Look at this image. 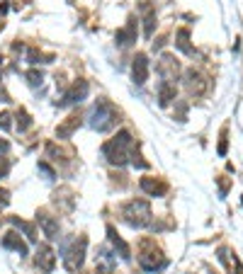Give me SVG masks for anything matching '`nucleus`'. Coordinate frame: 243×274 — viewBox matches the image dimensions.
<instances>
[{"instance_id": "1", "label": "nucleus", "mask_w": 243, "mask_h": 274, "mask_svg": "<svg viewBox=\"0 0 243 274\" xmlns=\"http://www.w3.org/2000/svg\"><path fill=\"white\" fill-rule=\"evenodd\" d=\"M134 151H139V146H136L134 136H131L129 131H119L117 136L110 138V141L103 146V156L107 158V163H112V165H117V167H121V165L131 163Z\"/></svg>"}, {"instance_id": "2", "label": "nucleus", "mask_w": 243, "mask_h": 274, "mask_svg": "<svg viewBox=\"0 0 243 274\" xmlns=\"http://www.w3.org/2000/svg\"><path fill=\"white\" fill-rule=\"evenodd\" d=\"M117 121H119V110H117L110 100H97L95 102V107H93V112H90V117H88L90 129L97 131V134L112 131V129L117 127Z\"/></svg>"}, {"instance_id": "3", "label": "nucleus", "mask_w": 243, "mask_h": 274, "mask_svg": "<svg viewBox=\"0 0 243 274\" xmlns=\"http://www.w3.org/2000/svg\"><path fill=\"white\" fill-rule=\"evenodd\" d=\"M121 221L131 228H149L151 226V206L146 199H131L119 209Z\"/></svg>"}, {"instance_id": "4", "label": "nucleus", "mask_w": 243, "mask_h": 274, "mask_svg": "<svg viewBox=\"0 0 243 274\" xmlns=\"http://www.w3.org/2000/svg\"><path fill=\"white\" fill-rule=\"evenodd\" d=\"M85 250H88V238L78 236L71 243H64L61 247V257H64V267L68 272H78L85 262Z\"/></svg>"}, {"instance_id": "5", "label": "nucleus", "mask_w": 243, "mask_h": 274, "mask_svg": "<svg viewBox=\"0 0 243 274\" xmlns=\"http://www.w3.org/2000/svg\"><path fill=\"white\" fill-rule=\"evenodd\" d=\"M139 265L146 272H158V269L166 267V257H163V252L151 240H144L141 243V252H139Z\"/></svg>"}, {"instance_id": "6", "label": "nucleus", "mask_w": 243, "mask_h": 274, "mask_svg": "<svg viewBox=\"0 0 243 274\" xmlns=\"http://www.w3.org/2000/svg\"><path fill=\"white\" fill-rule=\"evenodd\" d=\"M88 92H90V85L88 80H75L68 90L64 92V97L58 102V107H71V104H80V102L88 97Z\"/></svg>"}, {"instance_id": "7", "label": "nucleus", "mask_w": 243, "mask_h": 274, "mask_svg": "<svg viewBox=\"0 0 243 274\" xmlns=\"http://www.w3.org/2000/svg\"><path fill=\"white\" fill-rule=\"evenodd\" d=\"M34 265H37L39 272H44V274H51V272H54V267H56V252L51 250V245H49V243H42V245L37 247Z\"/></svg>"}, {"instance_id": "8", "label": "nucleus", "mask_w": 243, "mask_h": 274, "mask_svg": "<svg viewBox=\"0 0 243 274\" xmlns=\"http://www.w3.org/2000/svg\"><path fill=\"white\" fill-rule=\"evenodd\" d=\"M185 88L192 97H202V95L207 92V88H209V82H207V78L199 73V71L190 68V71L185 73Z\"/></svg>"}, {"instance_id": "9", "label": "nucleus", "mask_w": 243, "mask_h": 274, "mask_svg": "<svg viewBox=\"0 0 243 274\" xmlns=\"http://www.w3.org/2000/svg\"><path fill=\"white\" fill-rule=\"evenodd\" d=\"M158 75L166 82H173V85H175V80H178V75H180V64L170 54H163L158 61Z\"/></svg>"}, {"instance_id": "10", "label": "nucleus", "mask_w": 243, "mask_h": 274, "mask_svg": "<svg viewBox=\"0 0 243 274\" xmlns=\"http://www.w3.org/2000/svg\"><path fill=\"white\" fill-rule=\"evenodd\" d=\"M131 78L136 85H144L149 80V56L146 54H136L134 56V64H131Z\"/></svg>"}, {"instance_id": "11", "label": "nucleus", "mask_w": 243, "mask_h": 274, "mask_svg": "<svg viewBox=\"0 0 243 274\" xmlns=\"http://www.w3.org/2000/svg\"><path fill=\"white\" fill-rule=\"evenodd\" d=\"M0 245L5 247V250H15L19 257H27L29 250H27V243L19 238V233H15V230H8L5 236H3V240H0Z\"/></svg>"}, {"instance_id": "12", "label": "nucleus", "mask_w": 243, "mask_h": 274, "mask_svg": "<svg viewBox=\"0 0 243 274\" xmlns=\"http://www.w3.org/2000/svg\"><path fill=\"white\" fill-rule=\"evenodd\" d=\"M114 41H117L119 46H131L134 41H136V17H129L124 27L117 29V34H114Z\"/></svg>"}, {"instance_id": "13", "label": "nucleus", "mask_w": 243, "mask_h": 274, "mask_svg": "<svg viewBox=\"0 0 243 274\" xmlns=\"http://www.w3.org/2000/svg\"><path fill=\"white\" fill-rule=\"evenodd\" d=\"M37 223L42 226V230H44V236L49 240H56L58 238V221L49 211H37Z\"/></svg>"}, {"instance_id": "14", "label": "nucleus", "mask_w": 243, "mask_h": 274, "mask_svg": "<svg viewBox=\"0 0 243 274\" xmlns=\"http://www.w3.org/2000/svg\"><path fill=\"white\" fill-rule=\"evenodd\" d=\"M139 184L149 197H166V192H168V184L158 180V177H141Z\"/></svg>"}, {"instance_id": "15", "label": "nucleus", "mask_w": 243, "mask_h": 274, "mask_svg": "<svg viewBox=\"0 0 243 274\" xmlns=\"http://www.w3.org/2000/svg\"><path fill=\"white\" fill-rule=\"evenodd\" d=\"M80 127V114H71V117L64 119V124L56 127V136L58 138H71Z\"/></svg>"}, {"instance_id": "16", "label": "nucleus", "mask_w": 243, "mask_h": 274, "mask_svg": "<svg viewBox=\"0 0 243 274\" xmlns=\"http://www.w3.org/2000/svg\"><path fill=\"white\" fill-rule=\"evenodd\" d=\"M107 238H110V243H112V247H114V252L121 257V260H131V250H129V245L121 240L119 236H117V230H114V226H107Z\"/></svg>"}, {"instance_id": "17", "label": "nucleus", "mask_w": 243, "mask_h": 274, "mask_svg": "<svg viewBox=\"0 0 243 274\" xmlns=\"http://www.w3.org/2000/svg\"><path fill=\"white\" fill-rule=\"evenodd\" d=\"M141 15H144V37L151 39L153 37V29H156V10L151 3L141 5Z\"/></svg>"}, {"instance_id": "18", "label": "nucleus", "mask_w": 243, "mask_h": 274, "mask_svg": "<svg viewBox=\"0 0 243 274\" xmlns=\"http://www.w3.org/2000/svg\"><path fill=\"white\" fill-rule=\"evenodd\" d=\"M175 97H178V88H175L173 82L160 80V85H158V104L160 107H168Z\"/></svg>"}, {"instance_id": "19", "label": "nucleus", "mask_w": 243, "mask_h": 274, "mask_svg": "<svg viewBox=\"0 0 243 274\" xmlns=\"http://www.w3.org/2000/svg\"><path fill=\"white\" fill-rule=\"evenodd\" d=\"M10 223L15 226V228H19L25 236H27V240H37V226L34 223H29V221L25 219H17V216H10Z\"/></svg>"}, {"instance_id": "20", "label": "nucleus", "mask_w": 243, "mask_h": 274, "mask_svg": "<svg viewBox=\"0 0 243 274\" xmlns=\"http://www.w3.org/2000/svg\"><path fill=\"white\" fill-rule=\"evenodd\" d=\"M112 265H114L112 252L103 250V255H100L97 265H95V274H114V272H112Z\"/></svg>"}, {"instance_id": "21", "label": "nucleus", "mask_w": 243, "mask_h": 274, "mask_svg": "<svg viewBox=\"0 0 243 274\" xmlns=\"http://www.w3.org/2000/svg\"><path fill=\"white\" fill-rule=\"evenodd\" d=\"M175 46H178L183 54H187V56H192L195 54V49L190 46V32L187 29H180L178 32V37H175Z\"/></svg>"}, {"instance_id": "22", "label": "nucleus", "mask_w": 243, "mask_h": 274, "mask_svg": "<svg viewBox=\"0 0 243 274\" xmlns=\"http://www.w3.org/2000/svg\"><path fill=\"white\" fill-rule=\"evenodd\" d=\"M27 58H29V64H51V61H54V56H44L42 51H37V49H29Z\"/></svg>"}, {"instance_id": "23", "label": "nucleus", "mask_w": 243, "mask_h": 274, "mask_svg": "<svg viewBox=\"0 0 243 274\" xmlns=\"http://www.w3.org/2000/svg\"><path fill=\"white\" fill-rule=\"evenodd\" d=\"M29 127H32V117H29L25 110H19L17 112V129H19V134L29 131Z\"/></svg>"}, {"instance_id": "24", "label": "nucleus", "mask_w": 243, "mask_h": 274, "mask_svg": "<svg viewBox=\"0 0 243 274\" xmlns=\"http://www.w3.org/2000/svg\"><path fill=\"white\" fill-rule=\"evenodd\" d=\"M37 170L44 175V180H49V182H51V180H56V173H54V167H51L49 163H44V160L37 165Z\"/></svg>"}, {"instance_id": "25", "label": "nucleus", "mask_w": 243, "mask_h": 274, "mask_svg": "<svg viewBox=\"0 0 243 274\" xmlns=\"http://www.w3.org/2000/svg\"><path fill=\"white\" fill-rule=\"evenodd\" d=\"M27 80H29V85H42V82H44V73L34 68V71H29L27 73Z\"/></svg>"}, {"instance_id": "26", "label": "nucleus", "mask_w": 243, "mask_h": 274, "mask_svg": "<svg viewBox=\"0 0 243 274\" xmlns=\"http://www.w3.org/2000/svg\"><path fill=\"white\" fill-rule=\"evenodd\" d=\"M226 151H229V138H226V129H224V131H221V138H219V148H216V153L224 158Z\"/></svg>"}, {"instance_id": "27", "label": "nucleus", "mask_w": 243, "mask_h": 274, "mask_svg": "<svg viewBox=\"0 0 243 274\" xmlns=\"http://www.w3.org/2000/svg\"><path fill=\"white\" fill-rule=\"evenodd\" d=\"M131 165H134V167H139V170H146V167H149V163L141 158L139 151H134V156H131Z\"/></svg>"}, {"instance_id": "28", "label": "nucleus", "mask_w": 243, "mask_h": 274, "mask_svg": "<svg viewBox=\"0 0 243 274\" xmlns=\"http://www.w3.org/2000/svg\"><path fill=\"white\" fill-rule=\"evenodd\" d=\"M10 204V192L8 189H0V209H5Z\"/></svg>"}, {"instance_id": "29", "label": "nucleus", "mask_w": 243, "mask_h": 274, "mask_svg": "<svg viewBox=\"0 0 243 274\" xmlns=\"http://www.w3.org/2000/svg\"><path fill=\"white\" fill-rule=\"evenodd\" d=\"M10 114L8 112H3V114H0V129H10Z\"/></svg>"}, {"instance_id": "30", "label": "nucleus", "mask_w": 243, "mask_h": 274, "mask_svg": "<svg viewBox=\"0 0 243 274\" xmlns=\"http://www.w3.org/2000/svg\"><path fill=\"white\" fill-rule=\"evenodd\" d=\"M226 192H229V180H219V194L226 197Z\"/></svg>"}, {"instance_id": "31", "label": "nucleus", "mask_w": 243, "mask_h": 274, "mask_svg": "<svg viewBox=\"0 0 243 274\" xmlns=\"http://www.w3.org/2000/svg\"><path fill=\"white\" fill-rule=\"evenodd\" d=\"M8 151H10V143L5 141V138H0V156H5Z\"/></svg>"}, {"instance_id": "32", "label": "nucleus", "mask_w": 243, "mask_h": 274, "mask_svg": "<svg viewBox=\"0 0 243 274\" xmlns=\"http://www.w3.org/2000/svg\"><path fill=\"white\" fill-rule=\"evenodd\" d=\"M8 170H10V165L5 163V160H0V180H3V177L8 175Z\"/></svg>"}, {"instance_id": "33", "label": "nucleus", "mask_w": 243, "mask_h": 274, "mask_svg": "<svg viewBox=\"0 0 243 274\" xmlns=\"http://www.w3.org/2000/svg\"><path fill=\"white\" fill-rule=\"evenodd\" d=\"M8 10H10V5H0V19L5 17V15H8Z\"/></svg>"}, {"instance_id": "34", "label": "nucleus", "mask_w": 243, "mask_h": 274, "mask_svg": "<svg viewBox=\"0 0 243 274\" xmlns=\"http://www.w3.org/2000/svg\"><path fill=\"white\" fill-rule=\"evenodd\" d=\"M3 27H5V22H3V19H0V32H3Z\"/></svg>"}, {"instance_id": "35", "label": "nucleus", "mask_w": 243, "mask_h": 274, "mask_svg": "<svg viewBox=\"0 0 243 274\" xmlns=\"http://www.w3.org/2000/svg\"><path fill=\"white\" fill-rule=\"evenodd\" d=\"M241 204H243V197H241Z\"/></svg>"}]
</instances>
